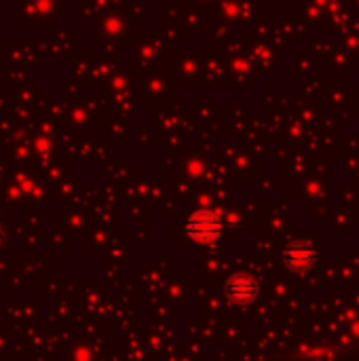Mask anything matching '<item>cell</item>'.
Wrapping results in <instances>:
<instances>
[{"label":"cell","mask_w":359,"mask_h":361,"mask_svg":"<svg viewBox=\"0 0 359 361\" xmlns=\"http://www.w3.org/2000/svg\"><path fill=\"white\" fill-rule=\"evenodd\" d=\"M226 296L235 304H247L258 296V283L249 275H235L226 283Z\"/></svg>","instance_id":"2"},{"label":"cell","mask_w":359,"mask_h":361,"mask_svg":"<svg viewBox=\"0 0 359 361\" xmlns=\"http://www.w3.org/2000/svg\"><path fill=\"white\" fill-rule=\"evenodd\" d=\"M315 260V251L311 245L306 243H294L292 247H288L286 251V262L288 266L296 269V271H302V269H309Z\"/></svg>","instance_id":"3"},{"label":"cell","mask_w":359,"mask_h":361,"mask_svg":"<svg viewBox=\"0 0 359 361\" xmlns=\"http://www.w3.org/2000/svg\"><path fill=\"white\" fill-rule=\"evenodd\" d=\"M186 233L197 243H214L222 235V222L212 212H195L186 222Z\"/></svg>","instance_id":"1"}]
</instances>
